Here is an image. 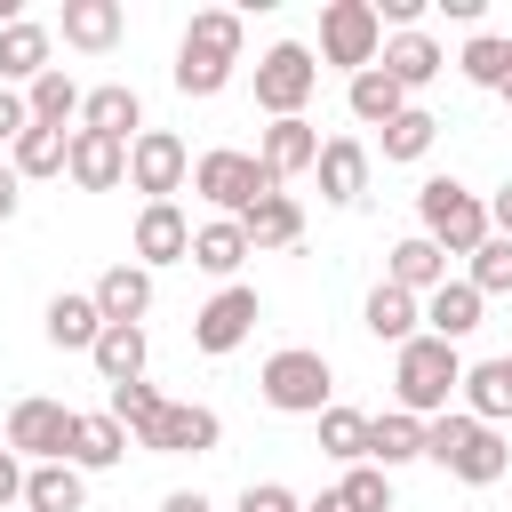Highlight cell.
I'll return each instance as SVG.
<instances>
[{
    "mask_svg": "<svg viewBox=\"0 0 512 512\" xmlns=\"http://www.w3.org/2000/svg\"><path fill=\"white\" fill-rule=\"evenodd\" d=\"M240 40H248V24L232 8H200L184 24V40H176V64H168L176 96H224L232 72H240Z\"/></svg>",
    "mask_w": 512,
    "mask_h": 512,
    "instance_id": "1",
    "label": "cell"
},
{
    "mask_svg": "<svg viewBox=\"0 0 512 512\" xmlns=\"http://www.w3.org/2000/svg\"><path fill=\"white\" fill-rule=\"evenodd\" d=\"M424 464H440V472H448V480H464V488H496V480L512 472V440H504L496 424H480V416L448 408V416H432V424H424Z\"/></svg>",
    "mask_w": 512,
    "mask_h": 512,
    "instance_id": "2",
    "label": "cell"
},
{
    "mask_svg": "<svg viewBox=\"0 0 512 512\" xmlns=\"http://www.w3.org/2000/svg\"><path fill=\"white\" fill-rule=\"evenodd\" d=\"M456 392H464V352L456 344H440V336H408L400 352H392V408H408V416H448L456 408Z\"/></svg>",
    "mask_w": 512,
    "mask_h": 512,
    "instance_id": "3",
    "label": "cell"
},
{
    "mask_svg": "<svg viewBox=\"0 0 512 512\" xmlns=\"http://www.w3.org/2000/svg\"><path fill=\"white\" fill-rule=\"evenodd\" d=\"M256 400L272 408V416H328L336 408V368H328V352H312V344H280L264 368H256Z\"/></svg>",
    "mask_w": 512,
    "mask_h": 512,
    "instance_id": "4",
    "label": "cell"
},
{
    "mask_svg": "<svg viewBox=\"0 0 512 512\" xmlns=\"http://www.w3.org/2000/svg\"><path fill=\"white\" fill-rule=\"evenodd\" d=\"M416 232L440 240V256H472L496 224H488V200H480L472 184H456V176H424V184H416Z\"/></svg>",
    "mask_w": 512,
    "mask_h": 512,
    "instance_id": "5",
    "label": "cell"
},
{
    "mask_svg": "<svg viewBox=\"0 0 512 512\" xmlns=\"http://www.w3.org/2000/svg\"><path fill=\"white\" fill-rule=\"evenodd\" d=\"M192 192H200L216 216H248V208H256V200H272L280 184H272V168H264L256 152L216 144V152H200V160H192Z\"/></svg>",
    "mask_w": 512,
    "mask_h": 512,
    "instance_id": "6",
    "label": "cell"
},
{
    "mask_svg": "<svg viewBox=\"0 0 512 512\" xmlns=\"http://www.w3.org/2000/svg\"><path fill=\"white\" fill-rule=\"evenodd\" d=\"M312 88H320V56H312L304 40H272V48L256 56V112H264V120H304Z\"/></svg>",
    "mask_w": 512,
    "mask_h": 512,
    "instance_id": "7",
    "label": "cell"
},
{
    "mask_svg": "<svg viewBox=\"0 0 512 512\" xmlns=\"http://www.w3.org/2000/svg\"><path fill=\"white\" fill-rule=\"evenodd\" d=\"M384 56V16H376V0H328L320 8V64H336L344 80L352 72H368Z\"/></svg>",
    "mask_w": 512,
    "mask_h": 512,
    "instance_id": "8",
    "label": "cell"
},
{
    "mask_svg": "<svg viewBox=\"0 0 512 512\" xmlns=\"http://www.w3.org/2000/svg\"><path fill=\"white\" fill-rule=\"evenodd\" d=\"M72 432H80V408H64L48 392H24L8 408V448L24 464H72Z\"/></svg>",
    "mask_w": 512,
    "mask_h": 512,
    "instance_id": "9",
    "label": "cell"
},
{
    "mask_svg": "<svg viewBox=\"0 0 512 512\" xmlns=\"http://www.w3.org/2000/svg\"><path fill=\"white\" fill-rule=\"evenodd\" d=\"M256 320H264V296H256L248 280H232V288H216V296L192 312V344H200L208 360H224V352H240V344L256 336Z\"/></svg>",
    "mask_w": 512,
    "mask_h": 512,
    "instance_id": "10",
    "label": "cell"
},
{
    "mask_svg": "<svg viewBox=\"0 0 512 512\" xmlns=\"http://www.w3.org/2000/svg\"><path fill=\"white\" fill-rule=\"evenodd\" d=\"M184 176H192V152H184L176 128H144V136L128 144V184H136L144 200H176Z\"/></svg>",
    "mask_w": 512,
    "mask_h": 512,
    "instance_id": "11",
    "label": "cell"
},
{
    "mask_svg": "<svg viewBox=\"0 0 512 512\" xmlns=\"http://www.w3.org/2000/svg\"><path fill=\"white\" fill-rule=\"evenodd\" d=\"M128 248H136V264H144V272H160V264H192V216H184L176 200H144V208H136Z\"/></svg>",
    "mask_w": 512,
    "mask_h": 512,
    "instance_id": "12",
    "label": "cell"
},
{
    "mask_svg": "<svg viewBox=\"0 0 512 512\" xmlns=\"http://www.w3.org/2000/svg\"><path fill=\"white\" fill-rule=\"evenodd\" d=\"M216 440H224V416H216V408H200V400H168L144 448H152V456H216Z\"/></svg>",
    "mask_w": 512,
    "mask_h": 512,
    "instance_id": "13",
    "label": "cell"
},
{
    "mask_svg": "<svg viewBox=\"0 0 512 512\" xmlns=\"http://www.w3.org/2000/svg\"><path fill=\"white\" fill-rule=\"evenodd\" d=\"M320 128L312 120H264V136H256V160L272 168V184H296V176H312L320 168Z\"/></svg>",
    "mask_w": 512,
    "mask_h": 512,
    "instance_id": "14",
    "label": "cell"
},
{
    "mask_svg": "<svg viewBox=\"0 0 512 512\" xmlns=\"http://www.w3.org/2000/svg\"><path fill=\"white\" fill-rule=\"evenodd\" d=\"M88 296H96L104 328H144V312H152V272H144L136 256H120V264H104V280H96Z\"/></svg>",
    "mask_w": 512,
    "mask_h": 512,
    "instance_id": "15",
    "label": "cell"
},
{
    "mask_svg": "<svg viewBox=\"0 0 512 512\" xmlns=\"http://www.w3.org/2000/svg\"><path fill=\"white\" fill-rule=\"evenodd\" d=\"M64 176H72L80 192H120V184H128V144H120V136H96V128H72Z\"/></svg>",
    "mask_w": 512,
    "mask_h": 512,
    "instance_id": "16",
    "label": "cell"
},
{
    "mask_svg": "<svg viewBox=\"0 0 512 512\" xmlns=\"http://www.w3.org/2000/svg\"><path fill=\"white\" fill-rule=\"evenodd\" d=\"M312 176H320V200L328 208H360V192H368V144L360 136H328Z\"/></svg>",
    "mask_w": 512,
    "mask_h": 512,
    "instance_id": "17",
    "label": "cell"
},
{
    "mask_svg": "<svg viewBox=\"0 0 512 512\" xmlns=\"http://www.w3.org/2000/svg\"><path fill=\"white\" fill-rule=\"evenodd\" d=\"M480 312H488V296H480L472 280H440V288L424 296V336H440V344L464 352V336L480 328Z\"/></svg>",
    "mask_w": 512,
    "mask_h": 512,
    "instance_id": "18",
    "label": "cell"
},
{
    "mask_svg": "<svg viewBox=\"0 0 512 512\" xmlns=\"http://www.w3.org/2000/svg\"><path fill=\"white\" fill-rule=\"evenodd\" d=\"M360 328L376 336V344H408V336H424V296H408V288H392V280H376L368 288V304H360Z\"/></svg>",
    "mask_w": 512,
    "mask_h": 512,
    "instance_id": "19",
    "label": "cell"
},
{
    "mask_svg": "<svg viewBox=\"0 0 512 512\" xmlns=\"http://www.w3.org/2000/svg\"><path fill=\"white\" fill-rule=\"evenodd\" d=\"M376 64H384V72H392V80H400V88L416 96V88H432V80L448 72V48H440V40H432V32L416 24V32H392Z\"/></svg>",
    "mask_w": 512,
    "mask_h": 512,
    "instance_id": "20",
    "label": "cell"
},
{
    "mask_svg": "<svg viewBox=\"0 0 512 512\" xmlns=\"http://www.w3.org/2000/svg\"><path fill=\"white\" fill-rule=\"evenodd\" d=\"M64 48H80V56H104V48H120V32H128V16H120V0H64Z\"/></svg>",
    "mask_w": 512,
    "mask_h": 512,
    "instance_id": "21",
    "label": "cell"
},
{
    "mask_svg": "<svg viewBox=\"0 0 512 512\" xmlns=\"http://www.w3.org/2000/svg\"><path fill=\"white\" fill-rule=\"evenodd\" d=\"M344 104H352V120H360V128H392L416 96H408L384 64H368V72H352V80H344Z\"/></svg>",
    "mask_w": 512,
    "mask_h": 512,
    "instance_id": "22",
    "label": "cell"
},
{
    "mask_svg": "<svg viewBox=\"0 0 512 512\" xmlns=\"http://www.w3.org/2000/svg\"><path fill=\"white\" fill-rule=\"evenodd\" d=\"M80 128L136 144V136H144V96H136L128 80H104V88H88V104H80Z\"/></svg>",
    "mask_w": 512,
    "mask_h": 512,
    "instance_id": "23",
    "label": "cell"
},
{
    "mask_svg": "<svg viewBox=\"0 0 512 512\" xmlns=\"http://www.w3.org/2000/svg\"><path fill=\"white\" fill-rule=\"evenodd\" d=\"M248 256H256V248H248L240 216H208V224H192V264H200L208 280H224V288H232V272H240Z\"/></svg>",
    "mask_w": 512,
    "mask_h": 512,
    "instance_id": "24",
    "label": "cell"
},
{
    "mask_svg": "<svg viewBox=\"0 0 512 512\" xmlns=\"http://www.w3.org/2000/svg\"><path fill=\"white\" fill-rule=\"evenodd\" d=\"M48 48H56V32L32 24V16H16V24L0 32V88H32V80L48 72Z\"/></svg>",
    "mask_w": 512,
    "mask_h": 512,
    "instance_id": "25",
    "label": "cell"
},
{
    "mask_svg": "<svg viewBox=\"0 0 512 512\" xmlns=\"http://www.w3.org/2000/svg\"><path fill=\"white\" fill-rule=\"evenodd\" d=\"M240 232H248V248H256V256L296 248V240H304V200H296V192H272V200H256V208L240 216Z\"/></svg>",
    "mask_w": 512,
    "mask_h": 512,
    "instance_id": "26",
    "label": "cell"
},
{
    "mask_svg": "<svg viewBox=\"0 0 512 512\" xmlns=\"http://www.w3.org/2000/svg\"><path fill=\"white\" fill-rule=\"evenodd\" d=\"M384 280H392V288H408V296H432V288L448 280V256H440V240H424V232L392 240V256H384Z\"/></svg>",
    "mask_w": 512,
    "mask_h": 512,
    "instance_id": "27",
    "label": "cell"
},
{
    "mask_svg": "<svg viewBox=\"0 0 512 512\" xmlns=\"http://www.w3.org/2000/svg\"><path fill=\"white\" fill-rule=\"evenodd\" d=\"M40 328H48V344L56 352H96V336H104V312H96V296H48V312H40Z\"/></svg>",
    "mask_w": 512,
    "mask_h": 512,
    "instance_id": "28",
    "label": "cell"
},
{
    "mask_svg": "<svg viewBox=\"0 0 512 512\" xmlns=\"http://www.w3.org/2000/svg\"><path fill=\"white\" fill-rule=\"evenodd\" d=\"M416 456H424V416H408V408L368 416V464H376V472H400V464H416Z\"/></svg>",
    "mask_w": 512,
    "mask_h": 512,
    "instance_id": "29",
    "label": "cell"
},
{
    "mask_svg": "<svg viewBox=\"0 0 512 512\" xmlns=\"http://www.w3.org/2000/svg\"><path fill=\"white\" fill-rule=\"evenodd\" d=\"M456 400H464V416L504 432V416H512V360H464V392Z\"/></svg>",
    "mask_w": 512,
    "mask_h": 512,
    "instance_id": "30",
    "label": "cell"
},
{
    "mask_svg": "<svg viewBox=\"0 0 512 512\" xmlns=\"http://www.w3.org/2000/svg\"><path fill=\"white\" fill-rule=\"evenodd\" d=\"M24 512H88V472L80 464H32L24 472Z\"/></svg>",
    "mask_w": 512,
    "mask_h": 512,
    "instance_id": "31",
    "label": "cell"
},
{
    "mask_svg": "<svg viewBox=\"0 0 512 512\" xmlns=\"http://www.w3.org/2000/svg\"><path fill=\"white\" fill-rule=\"evenodd\" d=\"M64 160H72V128H24L16 144H8V168L24 176V184H40V176H64Z\"/></svg>",
    "mask_w": 512,
    "mask_h": 512,
    "instance_id": "32",
    "label": "cell"
},
{
    "mask_svg": "<svg viewBox=\"0 0 512 512\" xmlns=\"http://www.w3.org/2000/svg\"><path fill=\"white\" fill-rule=\"evenodd\" d=\"M120 456H128V424H120L112 408L80 416V432H72V464H80V472H112Z\"/></svg>",
    "mask_w": 512,
    "mask_h": 512,
    "instance_id": "33",
    "label": "cell"
},
{
    "mask_svg": "<svg viewBox=\"0 0 512 512\" xmlns=\"http://www.w3.org/2000/svg\"><path fill=\"white\" fill-rule=\"evenodd\" d=\"M24 104H32V120L40 128H64V120H80V104H88V88L64 72V64H48L32 88H24Z\"/></svg>",
    "mask_w": 512,
    "mask_h": 512,
    "instance_id": "34",
    "label": "cell"
},
{
    "mask_svg": "<svg viewBox=\"0 0 512 512\" xmlns=\"http://www.w3.org/2000/svg\"><path fill=\"white\" fill-rule=\"evenodd\" d=\"M88 360H96V376H104V384H136V376H144V360H152V336H144V328H104Z\"/></svg>",
    "mask_w": 512,
    "mask_h": 512,
    "instance_id": "35",
    "label": "cell"
},
{
    "mask_svg": "<svg viewBox=\"0 0 512 512\" xmlns=\"http://www.w3.org/2000/svg\"><path fill=\"white\" fill-rule=\"evenodd\" d=\"M320 456H328V464H344V472H352V464H368V416L336 400V408L320 416Z\"/></svg>",
    "mask_w": 512,
    "mask_h": 512,
    "instance_id": "36",
    "label": "cell"
},
{
    "mask_svg": "<svg viewBox=\"0 0 512 512\" xmlns=\"http://www.w3.org/2000/svg\"><path fill=\"white\" fill-rule=\"evenodd\" d=\"M104 408H112V416L128 424V440L144 448V440H152V424H160V408H168V392L136 376V384H112V400H104Z\"/></svg>",
    "mask_w": 512,
    "mask_h": 512,
    "instance_id": "37",
    "label": "cell"
},
{
    "mask_svg": "<svg viewBox=\"0 0 512 512\" xmlns=\"http://www.w3.org/2000/svg\"><path fill=\"white\" fill-rule=\"evenodd\" d=\"M456 72H464L472 88H504V72H512V40H504V32H472L464 56H456Z\"/></svg>",
    "mask_w": 512,
    "mask_h": 512,
    "instance_id": "38",
    "label": "cell"
},
{
    "mask_svg": "<svg viewBox=\"0 0 512 512\" xmlns=\"http://www.w3.org/2000/svg\"><path fill=\"white\" fill-rule=\"evenodd\" d=\"M464 280H472L480 296H512V240H504V232H488V240L464 256Z\"/></svg>",
    "mask_w": 512,
    "mask_h": 512,
    "instance_id": "39",
    "label": "cell"
},
{
    "mask_svg": "<svg viewBox=\"0 0 512 512\" xmlns=\"http://www.w3.org/2000/svg\"><path fill=\"white\" fill-rule=\"evenodd\" d=\"M432 136H440V120H432L424 104H408V112L384 128V160H400V168H408V160H424V152H432Z\"/></svg>",
    "mask_w": 512,
    "mask_h": 512,
    "instance_id": "40",
    "label": "cell"
},
{
    "mask_svg": "<svg viewBox=\"0 0 512 512\" xmlns=\"http://www.w3.org/2000/svg\"><path fill=\"white\" fill-rule=\"evenodd\" d=\"M336 496H344L352 512H392V472H376V464H352V472L336 480Z\"/></svg>",
    "mask_w": 512,
    "mask_h": 512,
    "instance_id": "41",
    "label": "cell"
},
{
    "mask_svg": "<svg viewBox=\"0 0 512 512\" xmlns=\"http://www.w3.org/2000/svg\"><path fill=\"white\" fill-rule=\"evenodd\" d=\"M232 512H304V496H296V488H280V480H248Z\"/></svg>",
    "mask_w": 512,
    "mask_h": 512,
    "instance_id": "42",
    "label": "cell"
},
{
    "mask_svg": "<svg viewBox=\"0 0 512 512\" xmlns=\"http://www.w3.org/2000/svg\"><path fill=\"white\" fill-rule=\"evenodd\" d=\"M32 128V104H24V88H0V160H8V144Z\"/></svg>",
    "mask_w": 512,
    "mask_h": 512,
    "instance_id": "43",
    "label": "cell"
},
{
    "mask_svg": "<svg viewBox=\"0 0 512 512\" xmlns=\"http://www.w3.org/2000/svg\"><path fill=\"white\" fill-rule=\"evenodd\" d=\"M24 472H32V464H24L16 448H0V512H8V504H24Z\"/></svg>",
    "mask_w": 512,
    "mask_h": 512,
    "instance_id": "44",
    "label": "cell"
},
{
    "mask_svg": "<svg viewBox=\"0 0 512 512\" xmlns=\"http://www.w3.org/2000/svg\"><path fill=\"white\" fill-rule=\"evenodd\" d=\"M16 208H24V176H16V168H8V160H0V224H8V216H16Z\"/></svg>",
    "mask_w": 512,
    "mask_h": 512,
    "instance_id": "45",
    "label": "cell"
},
{
    "mask_svg": "<svg viewBox=\"0 0 512 512\" xmlns=\"http://www.w3.org/2000/svg\"><path fill=\"white\" fill-rule=\"evenodd\" d=\"M488 224H496V232H504V240H512V176H504V184H496V192H488Z\"/></svg>",
    "mask_w": 512,
    "mask_h": 512,
    "instance_id": "46",
    "label": "cell"
},
{
    "mask_svg": "<svg viewBox=\"0 0 512 512\" xmlns=\"http://www.w3.org/2000/svg\"><path fill=\"white\" fill-rule=\"evenodd\" d=\"M160 512H216V504H208L200 488H168V496H160Z\"/></svg>",
    "mask_w": 512,
    "mask_h": 512,
    "instance_id": "47",
    "label": "cell"
},
{
    "mask_svg": "<svg viewBox=\"0 0 512 512\" xmlns=\"http://www.w3.org/2000/svg\"><path fill=\"white\" fill-rule=\"evenodd\" d=\"M304 512H352V504H344L336 488H320V496H304Z\"/></svg>",
    "mask_w": 512,
    "mask_h": 512,
    "instance_id": "48",
    "label": "cell"
},
{
    "mask_svg": "<svg viewBox=\"0 0 512 512\" xmlns=\"http://www.w3.org/2000/svg\"><path fill=\"white\" fill-rule=\"evenodd\" d=\"M8 24H16V0H0V32H8Z\"/></svg>",
    "mask_w": 512,
    "mask_h": 512,
    "instance_id": "49",
    "label": "cell"
},
{
    "mask_svg": "<svg viewBox=\"0 0 512 512\" xmlns=\"http://www.w3.org/2000/svg\"><path fill=\"white\" fill-rule=\"evenodd\" d=\"M496 96H504V104H512V72H504V88H496Z\"/></svg>",
    "mask_w": 512,
    "mask_h": 512,
    "instance_id": "50",
    "label": "cell"
},
{
    "mask_svg": "<svg viewBox=\"0 0 512 512\" xmlns=\"http://www.w3.org/2000/svg\"><path fill=\"white\" fill-rule=\"evenodd\" d=\"M0 448H8V432H0Z\"/></svg>",
    "mask_w": 512,
    "mask_h": 512,
    "instance_id": "51",
    "label": "cell"
},
{
    "mask_svg": "<svg viewBox=\"0 0 512 512\" xmlns=\"http://www.w3.org/2000/svg\"><path fill=\"white\" fill-rule=\"evenodd\" d=\"M504 360H512V352H504Z\"/></svg>",
    "mask_w": 512,
    "mask_h": 512,
    "instance_id": "52",
    "label": "cell"
}]
</instances>
